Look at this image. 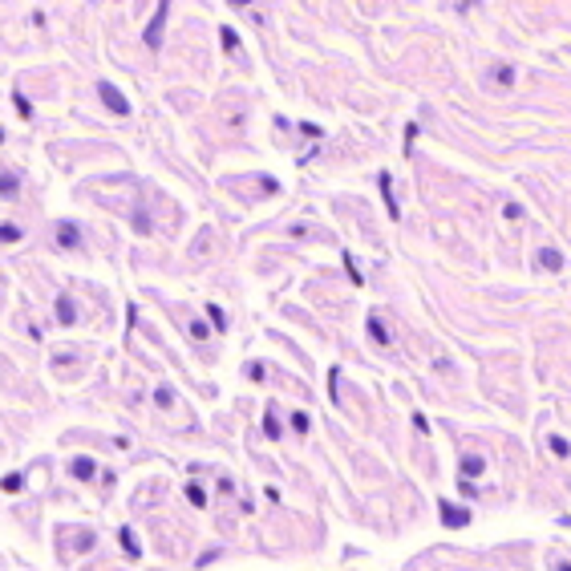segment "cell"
I'll list each match as a JSON object with an SVG mask.
<instances>
[{
	"mask_svg": "<svg viewBox=\"0 0 571 571\" xmlns=\"http://www.w3.org/2000/svg\"><path fill=\"white\" fill-rule=\"evenodd\" d=\"M134 227H138L142 235H146V231H150V219H146V211H134Z\"/></svg>",
	"mask_w": 571,
	"mask_h": 571,
	"instance_id": "cell-25",
	"label": "cell"
},
{
	"mask_svg": "<svg viewBox=\"0 0 571 571\" xmlns=\"http://www.w3.org/2000/svg\"><path fill=\"white\" fill-rule=\"evenodd\" d=\"M207 316H211L215 329H227V312L219 308V304H207Z\"/></svg>",
	"mask_w": 571,
	"mask_h": 571,
	"instance_id": "cell-18",
	"label": "cell"
},
{
	"mask_svg": "<svg viewBox=\"0 0 571 571\" xmlns=\"http://www.w3.org/2000/svg\"><path fill=\"white\" fill-rule=\"evenodd\" d=\"M154 402L163 405V409H170V402H174V393H170L167 385H163V389H154Z\"/></svg>",
	"mask_w": 571,
	"mask_h": 571,
	"instance_id": "cell-23",
	"label": "cell"
},
{
	"mask_svg": "<svg viewBox=\"0 0 571 571\" xmlns=\"http://www.w3.org/2000/svg\"><path fill=\"white\" fill-rule=\"evenodd\" d=\"M94 547V531H81V539H77V551H90Z\"/></svg>",
	"mask_w": 571,
	"mask_h": 571,
	"instance_id": "cell-26",
	"label": "cell"
},
{
	"mask_svg": "<svg viewBox=\"0 0 571 571\" xmlns=\"http://www.w3.org/2000/svg\"><path fill=\"white\" fill-rule=\"evenodd\" d=\"M263 433H267V438H280V422H276L272 409H267V417H263Z\"/></svg>",
	"mask_w": 571,
	"mask_h": 571,
	"instance_id": "cell-20",
	"label": "cell"
},
{
	"mask_svg": "<svg viewBox=\"0 0 571 571\" xmlns=\"http://www.w3.org/2000/svg\"><path fill=\"white\" fill-rule=\"evenodd\" d=\"M97 94H101V101H106V110H110V114H118V118H126V114H130V101H126V94H122L114 81H97Z\"/></svg>",
	"mask_w": 571,
	"mask_h": 571,
	"instance_id": "cell-2",
	"label": "cell"
},
{
	"mask_svg": "<svg viewBox=\"0 0 571 571\" xmlns=\"http://www.w3.org/2000/svg\"><path fill=\"white\" fill-rule=\"evenodd\" d=\"M219 41H223V49H227V53H235V49H239V37H235V28H231V24H223V28H219Z\"/></svg>",
	"mask_w": 571,
	"mask_h": 571,
	"instance_id": "cell-13",
	"label": "cell"
},
{
	"mask_svg": "<svg viewBox=\"0 0 571 571\" xmlns=\"http://www.w3.org/2000/svg\"><path fill=\"white\" fill-rule=\"evenodd\" d=\"M438 515H442V523L446 527H470V511L466 506H454V502H438Z\"/></svg>",
	"mask_w": 571,
	"mask_h": 571,
	"instance_id": "cell-3",
	"label": "cell"
},
{
	"mask_svg": "<svg viewBox=\"0 0 571 571\" xmlns=\"http://www.w3.org/2000/svg\"><path fill=\"white\" fill-rule=\"evenodd\" d=\"M167 17H170V0H158V8H154V17H150V24H146V33H142V45L146 49H163Z\"/></svg>",
	"mask_w": 571,
	"mask_h": 571,
	"instance_id": "cell-1",
	"label": "cell"
},
{
	"mask_svg": "<svg viewBox=\"0 0 571 571\" xmlns=\"http://www.w3.org/2000/svg\"><path fill=\"white\" fill-rule=\"evenodd\" d=\"M190 336H195V340H207V324H203V320H190Z\"/></svg>",
	"mask_w": 571,
	"mask_h": 571,
	"instance_id": "cell-24",
	"label": "cell"
},
{
	"mask_svg": "<svg viewBox=\"0 0 571 571\" xmlns=\"http://www.w3.org/2000/svg\"><path fill=\"white\" fill-rule=\"evenodd\" d=\"M57 243H61V247H77V243H81V231H77V223L61 219V223H57Z\"/></svg>",
	"mask_w": 571,
	"mask_h": 571,
	"instance_id": "cell-6",
	"label": "cell"
},
{
	"mask_svg": "<svg viewBox=\"0 0 571 571\" xmlns=\"http://www.w3.org/2000/svg\"><path fill=\"white\" fill-rule=\"evenodd\" d=\"M21 195V179L13 170H0V199H17Z\"/></svg>",
	"mask_w": 571,
	"mask_h": 571,
	"instance_id": "cell-8",
	"label": "cell"
},
{
	"mask_svg": "<svg viewBox=\"0 0 571 571\" xmlns=\"http://www.w3.org/2000/svg\"><path fill=\"white\" fill-rule=\"evenodd\" d=\"M17 110H21V118H33V106H28L21 94H17Z\"/></svg>",
	"mask_w": 571,
	"mask_h": 571,
	"instance_id": "cell-27",
	"label": "cell"
},
{
	"mask_svg": "<svg viewBox=\"0 0 571 571\" xmlns=\"http://www.w3.org/2000/svg\"><path fill=\"white\" fill-rule=\"evenodd\" d=\"M69 474L77 478V482H90V478L97 474V462L85 458V454H77V458H69Z\"/></svg>",
	"mask_w": 571,
	"mask_h": 571,
	"instance_id": "cell-5",
	"label": "cell"
},
{
	"mask_svg": "<svg viewBox=\"0 0 571 571\" xmlns=\"http://www.w3.org/2000/svg\"><path fill=\"white\" fill-rule=\"evenodd\" d=\"M57 320H61V324H73V320H77V300H73V296H57Z\"/></svg>",
	"mask_w": 571,
	"mask_h": 571,
	"instance_id": "cell-9",
	"label": "cell"
},
{
	"mask_svg": "<svg viewBox=\"0 0 571 571\" xmlns=\"http://www.w3.org/2000/svg\"><path fill=\"white\" fill-rule=\"evenodd\" d=\"M482 470H486V462H482V458H474V454H466V458H462V478H482Z\"/></svg>",
	"mask_w": 571,
	"mask_h": 571,
	"instance_id": "cell-10",
	"label": "cell"
},
{
	"mask_svg": "<svg viewBox=\"0 0 571 571\" xmlns=\"http://www.w3.org/2000/svg\"><path fill=\"white\" fill-rule=\"evenodd\" d=\"M21 486H24V474H4L0 478V490H4V495H17Z\"/></svg>",
	"mask_w": 571,
	"mask_h": 571,
	"instance_id": "cell-14",
	"label": "cell"
},
{
	"mask_svg": "<svg viewBox=\"0 0 571 571\" xmlns=\"http://www.w3.org/2000/svg\"><path fill=\"white\" fill-rule=\"evenodd\" d=\"M0 239H4V243H17V239H21V227H17V223H4V227H0Z\"/></svg>",
	"mask_w": 571,
	"mask_h": 571,
	"instance_id": "cell-21",
	"label": "cell"
},
{
	"mask_svg": "<svg viewBox=\"0 0 571 571\" xmlns=\"http://www.w3.org/2000/svg\"><path fill=\"white\" fill-rule=\"evenodd\" d=\"M474 4H478V0H458V13H470Z\"/></svg>",
	"mask_w": 571,
	"mask_h": 571,
	"instance_id": "cell-30",
	"label": "cell"
},
{
	"mask_svg": "<svg viewBox=\"0 0 571 571\" xmlns=\"http://www.w3.org/2000/svg\"><path fill=\"white\" fill-rule=\"evenodd\" d=\"M535 263H539V267H547V272H563V251H559V247H543Z\"/></svg>",
	"mask_w": 571,
	"mask_h": 571,
	"instance_id": "cell-7",
	"label": "cell"
},
{
	"mask_svg": "<svg viewBox=\"0 0 571 571\" xmlns=\"http://www.w3.org/2000/svg\"><path fill=\"white\" fill-rule=\"evenodd\" d=\"M495 81L499 85H515V69L511 65H495Z\"/></svg>",
	"mask_w": 571,
	"mask_h": 571,
	"instance_id": "cell-19",
	"label": "cell"
},
{
	"mask_svg": "<svg viewBox=\"0 0 571 571\" xmlns=\"http://www.w3.org/2000/svg\"><path fill=\"white\" fill-rule=\"evenodd\" d=\"M329 397H333V405L340 402V369H329Z\"/></svg>",
	"mask_w": 571,
	"mask_h": 571,
	"instance_id": "cell-16",
	"label": "cell"
},
{
	"mask_svg": "<svg viewBox=\"0 0 571 571\" xmlns=\"http://www.w3.org/2000/svg\"><path fill=\"white\" fill-rule=\"evenodd\" d=\"M118 539H122V551H126L130 559H138V539H134V531H130V527H122Z\"/></svg>",
	"mask_w": 571,
	"mask_h": 571,
	"instance_id": "cell-12",
	"label": "cell"
},
{
	"mask_svg": "<svg viewBox=\"0 0 571 571\" xmlns=\"http://www.w3.org/2000/svg\"><path fill=\"white\" fill-rule=\"evenodd\" d=\"M377 187H381V199H385V211H389V219H402V207H397V199H393V174H385V170H381V174H377Z\"/></svg>",
	"mask_w": 571,
	"mask_h": 571,
	"instance_id": "cell-4",
	"label": "cell"
},
{
	"mask_svg": "<svg viewBox=\"0 0 571 571\" xmlns=\"http://www.w3.org/2000/svg\"><path fill=\"white\" fill-rule=\"evenodd\" d=\"M187 499H190V506H207V490L190 482V486H187Z\"/></svg>",
	"mask_w": 571,
	"mask_h": 571,
	"instance_id": "cell-17",
	"label": "cell"
},
{
	"mask_svg": "<svg viewBox=\"0 0 571 571\" xmlns=\"http://www.w3.org/2000/svg\"><path fill=\"white\" fill-rule=\"evenodd\" d=\"M247 373H251V381H263V365H260V361H251V365H247Z\"/></svg>",
	"mask_w": 571,
	"mask_h": 571,
	"instance_id": "cell-28",
	"label": "cell"
},
{
	"mask_svg": "<svg viewBox=\"0 0 571 571\" xmlns=\"http://www.w3.org/2000/svg\"><path fill=\"white\" fill-rule=\"evenodd\" d=\"M227 4H231V8H239V4H251V0H227Z\"/></svg>",
	"mask_w": 571,
	"mask_h": 571,
	"instance_id": "cell-31",
	"label": "cell"
},
{
	"mask_svg": "<svg viewBox=\"0 0 571 571\" xmlns=\"http://www.w3.org/2000/svg\"><path fill=\"white\" fill-rule=\"evenodd\" d=\"M502 215H506V219H519V215H523V207H519V203H506V211H502Z\"/></svg>",
	"mask_w": 571,
	"mask_h": 571,
	"instance_id": "cell-29",
	"label": "cell"
},
{
	"mask_svg": "<svg viewBox=\"0 0 571 571\" xmlns=\"http://www.w3.org/2000/svg\"><path fill=\"white\" fill-rule=\"evenodd\" d=\"M292 429H296V433H308V413L296 409V413H292Z\"/></svg>",
	"mask_w": 571,
	"mask_h": 571,
	"instance_id": "cell-22",
	"label": "cell"
},
{
	"mask_svg": "<svg viewBox=\"0 0 571 571\" xmlns=\"http://www.w3.org/2000/svg\"><path fill=\"white\" fill-rule=\"evenodd\" d=\"M369 336H373L377 345H389V329L381 324V316H377V312H369Z\"/></svg>",
	"mask_w": 571,
	"mask_h": 571,
	"instance_id": "cell-11",
	"label": "cell"
},
{
	"mask_svg": "<svg viewBox=\"0 0 571 571\" xmlns=\"http://www.w3.org/2000/svg\"><path fill=\"white\" fill-rule=\"evenodd\" d=\"M547 446H551V454H555V458H568V454H571L568 438H559V433H551V438H547Z\"/></svg>",
	"mask_w": 571,
	"mask_h": 571,
	"instance_id": "cell-15",
	"label": "cell"
}]
</instances>
